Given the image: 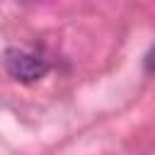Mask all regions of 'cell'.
Returning a JSON list of instances; mask_svg holds the SVG:
<instances>
[{"label": "cell", "mask_w": 155, "mask_h": 155, "mask_svg": "<svg viewBox=\"0 0 155 155\" xmlns=\"http://www.w3.org/2000/svg\"><path fill=\"white\" fill-rule=\"evenodd\" d=\"M145 70L148 73H155V46L145 53Z\"/></svg>", "instance_id": "2"}, {"label": "cell", "mask_w": 155, "mask_h": 155, "mask_svg": "<svg viewBox=\"0 0 155 155\" xmlns=\"http://www.w3.org/2000/svg\"><path fill=\"white\" fill-rule=\"evenodd\" d=\"M5 70L17 82H36L48 73V61L29 48H7L5 51Z\"/></svg>", "instance_id": "1"}]
</instances>
